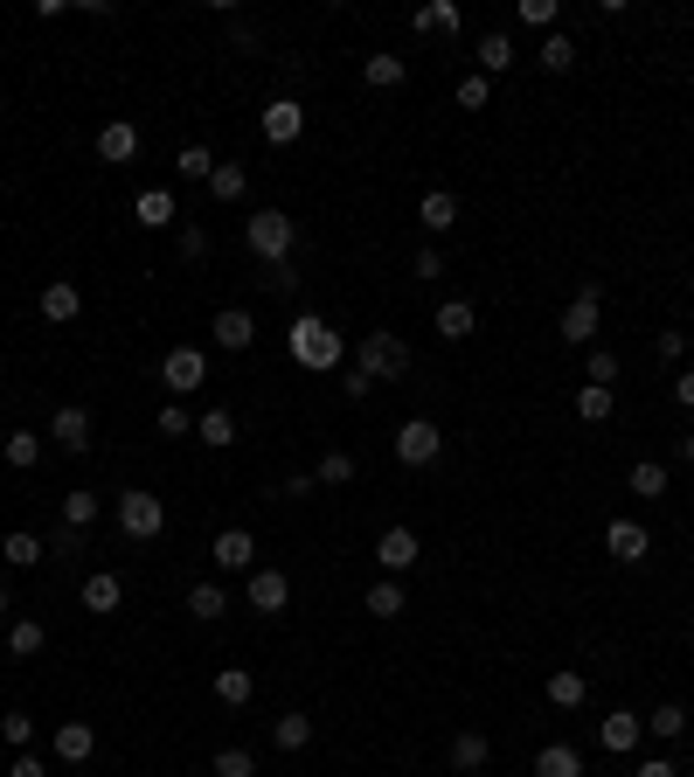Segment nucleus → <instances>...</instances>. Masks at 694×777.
<instances>
[{"label":"nucleus","mask_w":694,"mask_h":777,"mask_svg":"<svg viewBox=\"0 0 694 777\" xmlns=\"http://www.w3.org/2000/svg\"><path fill=\"white\" fill-rule=\"evenodd\" d=\"M160 438H195V416H187V403H167V410H160Z\"/></svg>","instance_id":"nucleus-46"},{"label":"nucleus","mask_w":694,"mask_h":777,"mask_svg":"<svg viewBox=\"0 0 694 777\" xmlns=\"http://www.w3.org/2000/svg\"><path fill=\"white\" fill-rule=\"evenodd\" d=\"M119 527H125V535H133V542H154L160 535V527H167V507H160V493H119Z\"/></svg>","instance_id":"nucleus-6"},{"label":"nucleus","mask_w":694,"mask_h":777,"mask_svg":"<svg viewBox=\"0 0 694 777\" xmlns=\"http://www.w3.org/2000/svg\"><path fill=\"white\" fill-rule=\"evenodd\" d=\"M98 160H105V167H133V160H139V125H133V119L98 125Z\"/></svg>","instance_id":"nucleus-13"},{"label":"nucleus","mask_w":694,"mask_h":777,"mask_svg":"<svg viewBox=\"0 0 694 777\" xmlns=\"http://www.w3.org/2000/svg\"><path fill=\"white\" fill-rule=\"evenodd\" d=\"M486 756H494V743H486L479 729H459L452 736V770H486Z\"/></svg>","instance_id":"nucleus-25"},{"label":"nucleus","mask_w":694,"mask_h":777,"mask_svg":"<svg viewBox=\"0 0 694 777\" xmlns=\"http://www.w3.org/2000/svg\"><path fill=\"white\" fill-rule=\"evenodd\" d=\"M341 354H348V340L333 333L320 313H299V319H292V362H299V368L327 375V368H341Z\"/></svg>","instance_id":"nucleus-1"},{"label":"nucleus","mask_w":694,"mask_h":777,"mask_svg":"<svg viewBox=\"0 0 694 777\" xmlns=\"http://www.w3.org/2000/svg\"><path fill=\"white\" fill-rule=\"evenodd\" d=\"M56 756H63V764H90V756H98V729H90V723H63V729H56Z\"/></svg>","instance_id":"nucleus-19"},{"label":"nucleus","mask_w":694,"mask_h":777,"mask_svg":"<svg viewBox=\"0 0 694 777\" xmlns=\"http://www.w3.org/2000/svg\"><path fill=\"white\" fill-rule=\"evenodd\" d=\"M8 777H49V764H42V756H14Z\"/></svg>","instance_id":"nucleus-55"},{"label":"nucleus","mask_w":694,"mask_h":777,"mask_svg":"<svg viewBox=\"0 0 694 777\" xmlns=\"http://www.w3.org/2000/svg\"><path fill=\"white\" fill-rule=\"evenodd\" d=\"M653 354H660V362H681V354H687V333H681V327L653 333Z\"/></svg>","instance_id":"nucleus-51"},{"label":"nucleus","mask_w":694,"mask_h":777,"mask_svg":"<svg viewBox=\"0 0 694 777\" xmlns=\"http://www.w3.org/2000/svg\"><path fill=\"white\" fill-rule=\"evenodd\" d=\"M611 410H618V396H611V389H597V383L576 389V416H584V424H605Z\"/></svg>","instance_id":"nucleus-35"},{"label":"nucleus","mask_w":694,"mask_h":777,"mask_svg":"<svg viewBox=\"0 0 694 777\" xmlns=\"http://www.w3.org/2000/svg\"><path fill=\"white\" fill-rule=\"evenodd\" d=\"M486 98H494V84H486L479 70H473V77H459V105H465V111H479Z\"/></svg>","instance_id":"nucleus-50"},{"label":"nucleus","mask_w":694,"mask_h":777,"mask_svg":"<svg viewBox=\"0 0 694 777\" xmlns=\"http://www.w3.org/2000/svg\"><path fill=\"white\" fill-rule=\"evenodd\" d=\"M640 777H681V770H673L667 756H646V764H640Z\"/></svg>","instance_id":"nucleus-56"},{"label":"nucleus","mask_w":694,"mask_h":777,"mask_svg":"<svg viewBox=\"0 0 694 777\" xmlns=\"http://www.w3.org/2000/svg\"><path fill=\"white\" fill-rule=\"evenodd\" d=\"M500 70H514V35H479V77H500Z\"/></svg>","instance_id":"nucleus-24"},{"label":"nucleus","mask_w":694,"mask_h":777,"mask_svg":"<svg viewBox=\"0 0 694 777\" xmlns=\"http://www.w3.org/2000/svg\"><path fill=\"white\" fill-rule=\"evenodd\" d=\"M77 313H84V292L70 286V278H49V286H42V319H49V327H70Z\"/></svg>","instance_id":"nucleus-17"},{"label":"nucleus","mask_w":694,"mask_h":777,"mask_svg":"<svg viewBox=\"0 0 694 777\" xmlns=\"http://www.w3.org/2000/svg\"><path fill=\"white\" fill-rule=\"evenodd\" d=\"M438 451H445V430L430 424V416H410V424H397V465H438Z\"/></svg>","instance_id":"nucleus-5"},{"label":"nucleus","mask_w":694,"mask_h":777,"mask_svg":"<svg viewBox=\"0 0 694 777\" xmlns=\"http://www.w3.org/2000/svg\"><path fill=\"white\" fill-rule=\"evenodd\" d=\"M681 459H687V465H694V430H687V438H681Z\"/></svg>","instance_id":"nucleus-58"},{"label":"nucleus","mask_w":694,"mask_h":777,"mask_svg":"<svg viewBox=\"0 0 694 777\" xmlns=\"http://www.w3.org/2000/svg\"><path fill=\"white\" fill-rule=\"evenodd\" d=\"M209 562H216L222 576H236V570L251 576L257 570V535H251V527H222V535L209 542Z\"/></svg>","instance_id":"nucleus-7"},{"label":"nucleus","mask_w":694,"mask_h":777,"mask_svg":"<svg viewBox=\"0 0 694 777\" xmlns=\"http://www.w3.org/2000/svg\"><path fill=\"white\" fill-rule=\"evenodd\" d=\"M473 327H479V313L465 306V299H445V306H438V333L445 340H473Z\"/></svg>","instance_id":"nucleus-28"},{"label":"nucleus","mask_w":694,"mask_h":777,"mask_svg":"<svg viewBox=\"0 0 694 777\" xmlns=\"http://www.w3.org/2000/svg\"><path fill=\"white\" fill-rule=\"evenodd\" d=\"M632 493H640V500H660V493H667V465L640 459V465H632Z\"/></svg>","instance_id":"nucleus-42"},{"label":"nucleus","mask_w":694,"mask_h":777,"mask_svg":"<svg viewBox=\"0 0 694 777\" xmlns=\"http://www.w3.org/2000/svg\"><path fill=\"white\" fill-rule=\"evenodd\" d=\"M160 383L167 389H202V383H209V354H202V348H167V362H160Z\"/></svg>","instance_id":"nucleus-10"},{"label":"nucleus","mask_w":694,"mask_h":777,"mask_svg":"<svg viewBox=\"0 0 694 777\" xmlns=\"http://www.w3.org/2000/svg\"><path fill=\"white\" fill-rule=\"evenodd\" d=\"M195 438H202V445H236V416H230V410L195 416Z\"/></svg>","instance_id":"nucleus-38"},{"label":"nucleus","mask_w":694,"mask_h":777,"mask_svg":"<svg viewBox=\"0 0 694 777\" xmlns=\"http://www.w3.org/2000/svg\"><path fill=\"white\" fill-rule=\"evenodd\" d=\"M90 521H98V493H84V486L63 493V527H77V535H84Z\"/></svg>","instance_id":"nucleus-41"},{"label":"nucleus","mask_w":694,"mask_h":777,"mask_svg":"<svg viewBox=\"0 0 694 777\" xmlns=\"http://www.w3.org/2000/svg\"><path fill=\"white\" fill-rule=\"evenodd\" d=\"M417 556H424V542L410 535V527H382V535H375V562H382V576H410Z\"/></svg>","instance_id":"nucleus-9"},{"label":"nucleus","mask_w":694,"mask_h":777,"mask_svg":"<svg viewBox=\"0 0 694 777\" xmlns=\"http://www.w3.org/2000/svg\"><path fill=\"white\" fill-rule=\"evenodd\" d=\"M257 132H265L271 146H292L299 132H306V105H299V98H271L265 119H257Z\"/></svg>","instance_id":"nucleus-11"},{"label":"nucleus","mask_w":694,"mask_h":777,"mask_svg":"<svg viewBox=\"0 0 694 777\" xmlns=\"http://www.w3.org/2000/svg\"><path fill=\"white\" fill-rule=\"evenodd\" d=\"M243 187H251V174H243L236 160H230V167L216 160V174H209V195H216V202H243Z\"/></svg>","instance_id":"nucleus-37"},{"label":"nucleus","mask_w":694,"mask_h":777,"mask_svg":"<svg viewBox=\"0 0 694 777\" xmlns=\"http://www.w3.org/2000/svg\"><path fill=\"white\" fill-rule=\"evenodd\" d=\"M417 222H424V230H430V236H445V230H459V195H452V187H430V195L417 202Z\"/></svg>","instance_id":"nucleus-18"},{"label":"nucleus","mask_w":694,"mask_h":777,"mask_svg":"<svg viewBox=\"0 0 694 777\" xmlns=\"http://www.w3.org/2000/svg\"><path fill=\"white\" fill-rule=\"evenodd\" d=\"M362 77H368L375 90H397V84L410 77V63H403V56H368V63H362Z\"/></svg>","instance_id":"nucleus-33"},{"label":"nucleus","mask_w":694,"mask_h":777,"mask_svg":"<svg viewBox=\"0 0 694 777\" xmlns=\"http://www.w3.org/2000/svg\"><path fill=\"white\" fill-rule=\"evenodd\" d=\"M209 770H216V777H257V756H251V750H216Z\"/></svg>","instance_id":"nucleus-45"},{"label":"nucleus","mask_w":694,"mask_h":777,"mask_svg":"<svg viewBox=\"0 0 694 777\" xmlns=\"http://www.w3.org/2000/svg\"><path fill=\"white\" fill-rule=\"evenodd\" d=\"M257 286H265V292H292L299 278H292V264H265V278H257Z\"/></svg>","instance_id":"nucleus-53"},{"label":"nucleus","mask_w":694,"mask_h":777,"mask_svg":"<svg viewBox=\"0 0 694 777\" xmlns=\"http://www.w3.org/2000/svg\"><path fill=\"white\" fill-rule=\"evenodd\" d=\"M209 333H216V348H230V354H243L257 340V319L243 313V306H222L216 319H209Z\"/></svg>","instance_id":"nucleus-16"},{"label":"nucleus","mask_w":694,"mask_h":777,"mask_svg":"<svg viewBox=\"0 0 694 777\" xmlns=\"http://www.w3.org/2000/svg\"><path fill=\"white\" fill-rule=\"evenodd\" d=\"M417 28H424V35L459 28V0H430V8H417Z\"/></svg>","instance_id":"nucleus-43"},{"label":"nucleus","mask_w":694,"mask_h":777,"mask_svg":"<svg viewBox=\"0 0 694 777\" xmlns=\"http://www.w3.org/2000/svg\"><path fill=\"white\" fill-rule=\"evenodd\" d=\"M597 313H605V286H597V278H584V286H576V299L562 306V340H570V348H590V340H597Z\"/></svg>","instance_id":"nucleus-4"},{"label":"nucleus","mask_w":694,"mask_h":777,"mask_svg":"<svg viewBox=\"0 0 694 777\" xmlns=\"http://www.w3.org/2000/svg\"><path fill=\"white\" fill-rule=\"evenodd\" d=\"M49 445H63L70 459L90 451V410H84V403H63V410L49 416Z\"/></svg>","instance_id":"nucleus-12"},{"label":"nucleus","mask_w":694,"mask_h":777,"mask_svg":"<svg viewBox=\"0 0 694 777\" xmlns=\"http://www.w3.org/2000/svg\"><path fill=\"white\" fill-rule=\"evenodd\" d=\"M243 243H251L257 264H292V243H299V222L285 208H257L251 222H243Z\"/></svg>","instance_id":"nucleus-3"},{"label":"nucleus","mask_w":694,"mask_h":777,"mask_svg":"<svg viewBox=\"0 0 694 777\" xmlns=\"http://www.w3.org/2000/svg\"><path fill=\"white\" fill-rule=\"evenodd\" d=\"M0 618H8V591H0Z\"/></svg>","instance_id":"nucleus-59"},{"label":"nucleus","mask_w":694,"mask_h":777,"mask_svg":"<svg viewBox=\"0 0 694 777\" xmlns=\"http://www.w3.org/2000/svg\"><path fill=\"white\" fill-rule=\"evenodd\" d=\"M640 736H646V715H632V708H611L605 723H597V743L618 750V756H625V750H640Z\"/></svg>","instance_id":"nucleus-15"},{"label":"nucleus","mask_w":694,"mask_h":777,"mask_svg":"<svg viewBox=\"0 0 694 777\" xmlns=\"http://www.w3.org/2000/svg\"><path fill=\"white\" fill-rule=\"evenodd\" d=\"M410 271H417V278H445V257L438 251H417V257H410Z\"/></svg>","instance_id":"nucleus-54"},{"label":"nucleus","mask_w":694,"mask_h":777,"mask_svg":"<svg viewBox=\"0 0 694 777\" xmlns=\"http://www.w3.org/2000/svg\"><path fill=\"white\" fill-rule=\"evenodd\" d=\"M354 368H362L368 383H403V375H410V340L389 333V327L362 333V348H354Z\"/></svg>","instance_id":"nucleus-2"},{"label":"nucleus","mask_w":694,"mask_h":777,"mask_svg":"<svg viewBox=\"0 0 694 777\" xmlns=\"http://www.w3.org/2000/svg\"><path fill=\"white\" fill-rule=\"evenodd\" d=\"M535 63L549 70V77H570V70H576V43H570V35H549V43L535 49Z\"/></svg>","instance_id":"nucleus-30"},{"label":"nucleus","mask_w":694,"mask_h":777,"mask_svg":"<svg viewBox=\"0 0 694 777\" xmlns=\"http://www.w3.org/2000/svg\"><path fill=\"white\" fill-rule=\"evenodd\" d=\"M549 701H556V708H584V701H590V680L584 673H576V667H562V673H549Z\"/></svg>","instance_id":"nucleus-23"},{"label":"nucleus","mask_w":694,"mask_h":777,"mask_svg":"<svg viewBox=\"0 0 694 777\" xmlns=\"http://www.w3.org/2000/svg\"><path fill=\"white\" fill-rule=\"evenodd\" d=\"M0 556H8V562H14V570H35V562H42V542H35V535H28V527H14V535H8V542H0Z\"/></svg>","instance_id":"nucleus-36"},{"label":"nucleus","mask_w":694,"mask_h":777,"mask_svg":"<svg viewBox=\"0 0 694 777\" xmlns=\"http://www.w3.org/2000/svg\"><path fill=\"white\" fill-rule=\"evenodd\" d=\"M181 257H187V264L209 257V230H202V222H187V216H181Z\"/></svg>","instance_id":"nucleus-47"},{"label":"nucleus","mask_w":694,"mask_h":777,"mask_svg":"<svg viewBox=\"0 0 694 777\" xmlns=\"http://www.w3.org/2000/svg\"><path fill=\"white\" fill-rule=\"evenodd\" d=\"M222 611H230V591H222V583H195V591H187V618L216 624Z\"/></svg>","instance_id":"nucleus-26"},{"label":"nucleus","mask_w":694,"mask_h":777,"mask_svg":"<svg viewBox=\"0 0 694 777\" xmlns=\"http://www.w3.org/2000/svg\"><path fill=\"white\" fill-rule=\"evenodd\" d=\"M119 604H125V583L119 576H111V570H98V576H84V611H119Z\"/></svg>","instance_id":"nucleus-21"},{"label":"nucleus","mask_w":694,"mask_h":777,"mask_svg":"<svg viewBox=\"0 0 694 777\" xmlns=\"http://www.w3.org/2000/svg\"><path fill=\"white\" fill-rule=\"evenodd\" d=\"M0 736H8V750H28V736H35V723H28L22 708H8V715H0Z\"/></svg>","instance_id":"nucleus-48"},{"label":"nucleus","mask_w":694,"mask_h":777,"mask_svg":"<svg viewBox=\"0 0 694 777\" xmlns=\"http://www.w3.org/2000/svg\"><path fill=\"white\" fill-rule=\"evenodd\" d=\"M673 396H681V410H694V368H681V383H673Z\"/></svg>","instance_id":"nucleus-57"},{"label":"nucleus","mask_w":694,"mask_h":777,"mask_svg":"<svg viewBox=\"0 0 694 777\" xmlns=\"http://www.w3.org/2000/svg\"><path fill=\"white\" fill-rule=\"evenodd\" d=\"M605 548L632 570V562H646V556H653V535H646V521H625V514H618V521L605 527Z\"/></svg>","instance_id":"nucleus-14"},{"label":"nucleus","mask_w":694,"mask_h":777,"mask_svg":"<svg viewBox=\"0 0 694 777\" xmlns=\"http://www.w3.org/2000/svg\"><path fill=\"white\" fill-rule=\"evenodd\" d=\"M133 216L146 222V230H167V222H174V195H167V187H146V195L133 202Z\"/></svg>","instance_id":"nucleus-31"},{"label":"nucleus","mask_w":694,"mask_h":777,"mask_svg":"<svg viewBox=\"0 0 694 777\" xmlns=\"http://www.w3.org/2000/svg\"><path fill=\"white\" fill-rule=\"evenodd\" d=\"M681 729H687V708H681V701H667V708L646 715V736H660V743H681Z\"/></svg>","instance_id":"nucleus-34"},{"label":"nucleus","mask_w":694,"mask_h":777,"mask_svg":"<svg viewBox=\"0 0 694 777\" xmlns=\"http://www.w3.org/2000/svg\"><path fill=\"white\" fill-rule=\"evenodd\" d=\"M590 383H597V389L618 383V354H611V348H590Z\"/></svg>","instance_id":"nucleus-49"},{"label":"nucleus","mask_w":694,"mask_h":777,"mask_svg":"<svg viewBox=\"0 0 694 777\" xmlns=\"http://www.w3.org/2000/svg\"><path fill=\"white\" fill-rule=\"evenodd\" d=\"M42 646H49V632H42L35 618H14V624H8V653H14V659H35Z\"/></svg>","instance_id":"nucleus-32"},{"label":"nucleus","mask_w":694,"mask_h":777,"mask_svg":"<svg viewBox=\"0 0 694 777\" xmlns=\"http://www.w3.org/2000/svg\"><path fill=\"white\" fill-rule=\"evenodd\" d=\"M362 611H368V618H382V624H389V618H403V611H410V604H403V583H397V576H382V583H368V597H362Z\"/></svg>","instance_id":"nucleus-20"},{"label":"nucleus","mask_w":694,"mask_h":777,"mask_svg":"<svg viewBox=\"0 0 694 777\" xmlns=\"http://www.w3.org/2000/svg\"><path fill=\"white\" fill-rule=\"evenodd\" d=\"M271 743L285 750V756H292V750H306V743H313V715H299V708H292V715H278V723H271Z\"/></svg>","instance_id":"nucleus-27"},{"label":"nucleus","mask_w":694,"mask_h":777,"mask_svg":"<svg viewBox=\"0 0 694 777\" xmlns=\"http://www.w3.org/2000/svg\"><path fill=\"white\" fill-rule=\"evenodd\" d=\"M0 459H8L14 472H28L35 459H42V438H35V430H14V438H8V445H0Z\"/></svg>","instance_id":"nucleus-40"},{"label":"nucleus","mask_w":694,"mask_h":777,"mask_svg":"<svg viewBox=\"0 0 694 777\" xmlns=\"http://www.w3.org/2000/svg\"><path fill=\"white\" fill-rule=\"evenodd\" d=\"M521 22H528V28H556V0H521Z\"/></svg>","instance_id":"nucleus-52"},{"label":"nucleus","mask_w":694,"mask_h":777,"mask_svg":"<svg viewBox=\"0 0 694 777\" xmlns=\"http://www.w3.org/2000/svg\"><path fill=\"white\" fill-rule=\"evenodd\" d=\"M243 604H251L257 618H278L292 604V576L285 570H251V583H243Z\"/></svg>","instance_id":"nucleus-8"},{"label":"nucleus","mask_w":694,"mask_h":777,"mask_svg":"<svg viewBox=\"0 0 694 777\" xmlns=\"http://www.w3.org/2000/svg\"><path fill=\"white\" fill-rule=\"evenodd\" d=\"M174 167H181V181H202V187H209V174H216V154L195 139V146H181V160H174Z\"/></svg>","instance_id":"nucleus-39"},{"label":"nucleus","mask_w":694,"mask_h":777,"mask_svg":"<svg viewBox=\"0 0 694 777\" xmlns=\"http://www.w3.org/2000/svg\"><path fill=\"white\" fill-rule=\"evenodd\" d=\"M535 777H584V756L570 743H541L535 750Z\"/></svg>","instance_id":"nucleus-22"},{"label":"nucleus","mask_w":694,"mask_h":777,"mask_svg":"<svg viewBox=\"0 0 694 777\" xmlns=\"http://www.w3.org/2000/svg\"><path fill=\"white\" fill-rule=\"evenodd\" d=\"M251 694H257L251 667H222V673H216V701H222V708H243V701H251Z\"/></svg>","instance_id":"nucleus-29"},{"label":"nucleus","mask_w":694,"mask_h":777,"mask_svg":"<svg viewBox=\"0 0 694 777\" xmlns=\"http://www.w3.org/2000/svg\"><path fill=\"white\" fill-rule=\"evenodd\" d=\"M313 479H320V486H348L354 479V451H327V459L313 465Z\"/></svg>","instance_id":"nucleus-44"}]
</instances>
